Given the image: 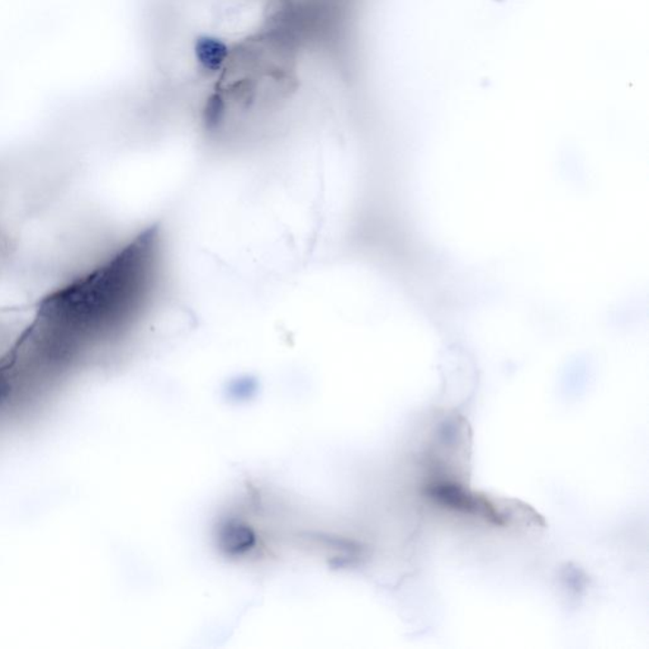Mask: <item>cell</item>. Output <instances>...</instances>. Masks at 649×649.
<instances>
[{"instance_id":"cell-1","label":"cell","mask_w":649,"mask_h":649,"mask_svg":"<svg viewBox=\"0 0 649 649\" xmlns=\"http://www.w3.org/2000/svg\"><path fill=\"white\" fill-rule=\"evenodd\" d=\"M426 494L445 509L478 517V519L485 520L486 523L492 524V525L500 526V528H510V526L515 525L516 517L524 520H526V517H530V519H538L539 517L533 511L516 515V513L526 510L528 507H520L515 501L491 498L478 494V492L470 491L466 486L450 481V479L432 481L426 487Z\"/></svg>"}]
</instances>
